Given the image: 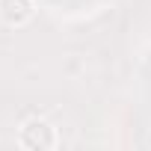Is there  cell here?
Instances as JSON below:
<instances>
[{
    "instance_id": "cell-1",
    "label": "cell",
    "mask_w": 151,
    "mask_h": 151,
    "mask_svg": "<svg viewBox=\"0 0 151 151\" xmlns=\"http://www.w3.org/2000/svg\"><path fill=\"white\" fill-rule=\"evenodd\" d=\"M18 145L24 151H53L59 145V130L47 119L33 116L18 127Z\"/></svg>"
},
{
    "instance_id": "cell-2",
    "label": "cell",
    "mask_w": 151,
    "mask_h": 151,
    "mask_svg": "<svg viewBox=\"0 0 151 151\" xmlns=\"http://www.w3.org/2000/svg\"><path fill=\"white\" fill-rule=\"evenodd\" d=\"M36 18V0H0V21L6 27H27Z\"/></svg>"
}]
</instances>
